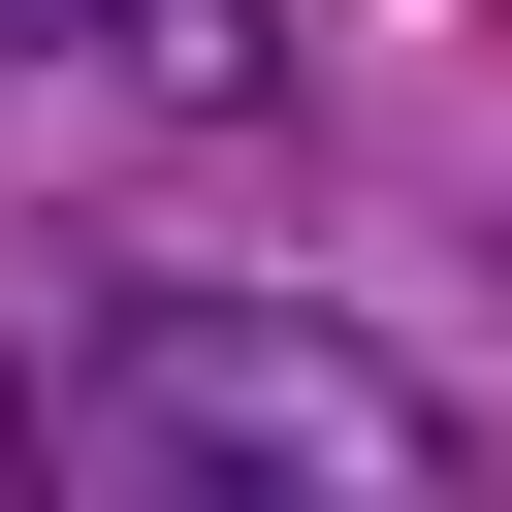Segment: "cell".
<instances>
[{"mask_svg":"<svg viewBox=\"0 0 512 512\" xmlns=\"http://www.w3.org/2000/svg\"><path fill=\"white\" fill-rule=\"evenodd\" d=\"M0 480H96V512H448L480 416L320 288H128L96 256L0 352Z\"/></svg>","mask_w":512,"mask_h":512,"instance_id":"6da1fadb","label":"cell"},{"mask_svg":"<svg viewBox=\"0 0 512 512\" xmlns=\"http://www.w3.org/2000/svg\"><path fill=\"white\" fill-rule=\"evenodd\" d=\"M0 96H32V128H64V96H96V128H256V96H288V0H0Z\"/></svg>","mask_w":512,"mask_h":512,"instance_id":"7a4b0ae2","label":"cell"}]
</instances>
